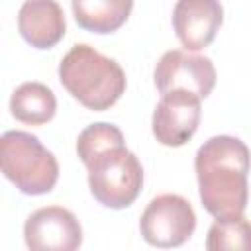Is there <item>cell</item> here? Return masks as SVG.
<instances>
[{"label":"cell","instance_id":"obj_1","mask_svg":"<svg viewBox=\"0 0 251 251\" xmlns=\"http://www.w3.org/2000/svg\"><path fill=\"white\" fill-rule=\"evenodd\" d=\"M202 206L214 218L239 216L247 208L251 169L249 147L233 135H214L194 157Z\"/></svg>","mask_w":251,"mask_h":251},{"label":"cell","instance_id":"obj_2","mask_svg":"<svg viewBox=\"0 0 251 251\" xmlns=\"http://www.w3.org/2000/svg\"><path fill=\"white\" fill-rule=\"evenodd\" d=\"M59 80L84 108L104 112L126 90V73L110 57L86 43L73 45L59 63Z\"/></svg>","mask_w":251,"mask_h":251},{"label":"cell","instance_id":"obj_3","mask_svg":"<svg viewBox=\"0 0 251 251\" xmlns=\"http://www.w3.org/2000/svg\"><path fill=\"white\" fill-rule=\"evenodd\" d=\"M0 165L4 176L27 196L47 194L59 180V163L43 143L22 129L6 131L0 139Z\"/></svg>","mask_w":251,"mask_h":251},{"label":"cell","instance_id":"obj_4","mask_svg":"<svg viewBox=\"0 0 251 251\" xmlns=\"http://www.w3.org/2000/svg\"><path fill=\"white\" fill-rule=\"evenodd\" d=\"M84 167L88 169L92 196L106 208H127L141 192L143 167L126 145H116L98 153Z\"/></svg>","mask_w":251,"mask_h":251},{"label":"cell","instance_id":"obj_5","mask_svg":"<svg viewBox=\"0 0 251 251\" xmlns=\"http://www.w3.org/2000/svg\"><path fill=\"white\" fill-rule=\"evenodd\" d=\"M196 229V214L190 202L178 194L155 196L141 214L139 231L143 239L161 249L180 247Z\"/></svg>","mask_w":251,"mask_h":251},{"label":"cell","instance_id":"obj_6","mask_svg":"<svg viewBox=\"0 0 251 251\" xmlns=\"http://www.w3.org/2000/svg\"><path fill=\"white\" fill-rule=\"evenodd\" d=\"M200 100L202 98L198 94L184 88H175L161 94L151 120L155 139L167 147L184 145L198 129L202 114Z\"/></svg>","mask_w":251,"mask_h":251},{"label":"cell","instance_id":"obj_7","mask_svg":"<svg viewBox=\"0 0 251 251\" xmlns=\"http://www.w3.org/2000/svg\"><path fill=\"white\" fill-rule=\"evenodd\" d=\"M153 78L161 94L184 88L206 98L216 86V67L204 55L190 53L188 49H171L159 59Z\"/></svg>","mask_w":251,"mask_h":251},{"label":"cell","instance_id":"obj_8","mask_svg":"<svg viewBox=\"0 0 251 251\" xmlns=\"http://www.w3.org/2000/svg\"><path fill=\"white\" fill-rule=\"evenodd\" d=\"M24 239L31 251H73L82 243V227L71 210L45 206L27 216Z\"/></svg>","mask_w":251,"mask_h":251},{"label":"cell","instance_id":"obj_9","mask_svg":"<svg viewBox=\"0 0 251 251\" xmlns=\"http://www.w3.org/2000/svg\"><path fill=\"white\" fill-rule=\"evenodd\" d=\"M224 22L220 0H176L173 8V27L188 51L208 47Z\"/></svg>","mask_w":251,"mask_h":251},{"label":"cell","instance_id":"obj_10","mask_svg":"<svg viewBox=\"0 0 251 251\" xmlns=\"http://www.w3.org/2000/svg\"><path fill=\"white\" fill-rule=\"evenodd\" d=\"M18 29L35 49H51L67 29L63 8L57 0H25L18 12Z\"/></svg>","mask_w":251,"mask_h":251},{"label":"cell","instance_id":"obj_11","mask_svg":"<svg viewBox=\"0 0 251 251\" xmlns=\"http://www.w3.org/2000/svg\"><path fill=\"white\" fill-rule=\"evenodd\" d=\"M133 0H73L76 24L92 33H112L129 18Z\"/></svg>","mask_w":251,"mask_h":251},{"label":"cell","instance_id":"obj_12","mask_svg":"<svg viewBox=\"0 0 251 251\" xmlns=\"http://www.w3.org/2000/svg\"><path fill=\"white\" fill-rule=\"evenodd\" d=\"M12 116L27 126H41L53 120L57 112V98L43 82H24L10 98Z\"/></svg>","mask_w":251,"mask_h":251},{"label":"cell","instance_id":"obj_13","mask_svg":"<svg viewBox=\"0 0 251 251\" xmlns=\"http://www.w3.org/2000/svg\"><path fill=\"white\" fill-rule=\"evenodd\" d=\"M206 249H239L251 251V222L239 214L229 218H216L206 235Z\"/></svg>","mask_w":251,"mask_h":251},{"label":"cell","instance_id":"obj_14","mask_svg":"<svg viewBox=\"0 0 251 251\" xmlns=\"http://www.w3.org/2000/svg\"><path fill=\"white\" fill-rule=\"evenodd\" d=\"M116 145H124V133L120 131V127H116L114 124H108V122H96L78 133L76 153H78L80 161L86 165L92 157H96L98 153H102L110 147H116Z\"/></svg>","mask_w":251,"mask_h":251}]
</instances>
